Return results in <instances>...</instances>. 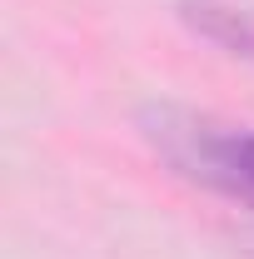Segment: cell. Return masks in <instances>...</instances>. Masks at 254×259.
<instances>
[{
    "label": "cell",
    "instance_id": "obj_1",
    "mask_svg": "<svg viewBox=\"0 0 254 259\" xmlns=\"http://www.w3.org/2000/svg\"><path fill=\"white\" fill-rule=\"evenodd\" d=\"M135 125L145 135V145L170 164L175 180L215 194L229 209L254 220V125H234V120L175 105V100L140 105Z\"/></svg>",
    "mask_w": 254,
    "mask_h": 259
},
{
    "label": "cell",
    "instance_id": "obj_2",
    "mask_svg": "<svg viewBox=\"0 0 254 259\" xmlns=\"http://www.w3.org/2000/svg\"><path fill=\"white\" fill-rule=\"evenodd\" d=\"M180 20H185L199 40L220 45L224 55L254 65V10L224 5V0H180Z\"/></svg>",
    "mask_w": 254,
    "mask_h": 259
}]
</instances>
